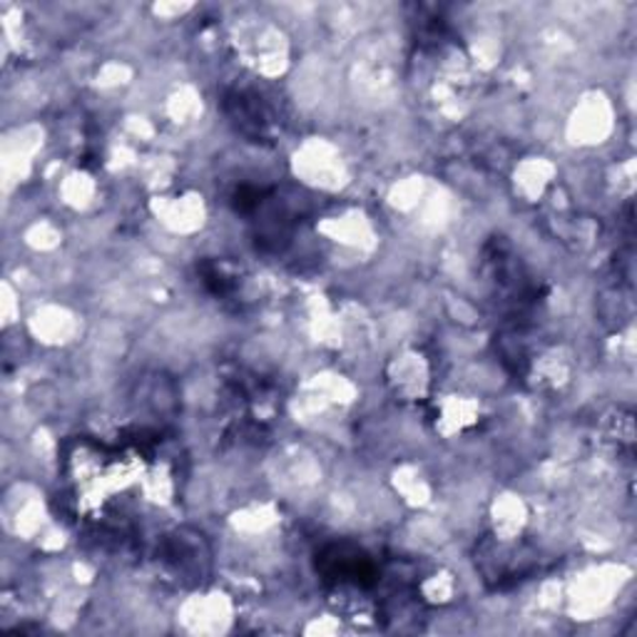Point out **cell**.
Wrapping results in <instances>:
<instances>
[{
  "mask_svg": "<svg viewBox=\"0 0 637 637\" xmlns=\"http://www.w3.org/2000/svg\"><path fill=\"white\" fill-rule=\"evenodd\" d=\"M322 573L336 583H356V585H374L376 583V565L372 563L364 551L352 545H332L318 557Z\"/></svg>",
  "mask_w": 637,
  "mask_h": 637,
  "instance_id": "6da1fadb",
  "label": "cell"
},
{
  "mask_svg": "<svg viewBox=\"0 0 637 637\" xmlns=\"http://www.w3.org/2000/svg\"><path fill=\"white\" fill-rule=\"evenodd\" d=\"M262 97L257 95H247V93H232L227 97V113L229 117L234 119L237 127L242 129L244 135H254L259 137L264 133L267 127V113L262 103H259Z\"/></svg>",
  "mask_w": 637,
  "mask_h": 637,
  "instance_id": "7a4b0ae2",
  "label": "cell"
}]
</instances>
